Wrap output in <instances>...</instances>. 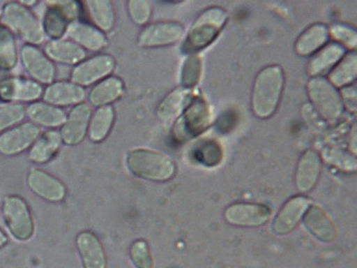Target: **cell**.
Returning <instances> with one entry per match:
<instances>
[{"mask_svg":"<svg viewBox=\"0 0 357 268\" xmlns=\"http://www.w3.org/2000/svg\"><path fill=\"white\" fill-rule=\"evenodd\" d=\"M284 74L279 66H268L261 70L253 84L251 107L259 118L274 115L282 97Z\"/></svg>","mask_w":357,"mask_h":268,"instance_id":"obj_1","label":"cell"},{"mask_svg":"<svg viewBox=\"0 0 357 268\" xmlns=\"http://www.w3.org/2000/svg\"><path fill=\"white\" fill-rule=\"evenodd\" d=\"M127 167L137 177L158 183L169 181L176 173V165L172 158L146 148H135L129 151Z\"/></svg>","mask_w":357,"mask_h":268,"instance_id":"obj_2","label":"cell"},{"mask_svg":"<svg viewBox=\"0 0 357 268\" xmlns=\"http://www.w3.org/2000/svg\"><path fill=\"white\" fill-rule=\"evenodd\" d=\"M227 19V12L217 7L209 8L199 14L183 42V52L193 54L208 47L220 33Z\"/></svg>","mask_w":357,"mask_h":268,"instance_id":"obj_3","label":"cell"},{"mask_svg":"<svg viewBox=\"0 0 357 268\" xmlns=\"http://www.w3.org/2000/svg\"><path fill=\"white\" fill-rule=\"evenodd\" d=\"M1 19L6 27L19 35L27 44L37 47L45 41L41 22L31 9L24 7L19 1L6 3L1 11Z\"/></svg>","mask_w":357,"mask_h":268,"instance_id":"obj_4","label":"cell"},{"mask_svg":"<svg viewBox=\"0 0 357 268\" xmlns=\"http://www.w3.org/2000/svg\"><path fill=\"white\" fill-rule=\"evenodd\" d=\"M307 91L311 103L324 121L335 123L344 114V105L341 95L328 80L323 77H311Z\"/></svg>","mask_w":357,"mask_h":268,"instance_id":"obj_5","label":"cell"},{"mask_svg":"<svg viewBox=\"0 0 357 268\" xmlns=\"http://www.w3.org/2000/svg\"><path fill=\"white\" fill-rule=\"evenodd\" d=\"M6 225L14 237L27 241L35 232V223L27 203L17 195H9L3 202Z\"/></svg>","mask_w":357,"mask_h":268,"instance_id":"obj_6","label":"cell"},{"mask_svg":"<svg viewBox=\"0 0 357 268\" xmlns=\"http://www.w3.org/2000/svg\"><path fill=\"white\" fill-rule=\"evenodd\" d=\"M211 111L203 98L195 97L187 105L175 126V137L178 140L191 139L204 131L211 124Z\"/></svg>","mask_w":357,"mask_h":268,"instance_id":"obj_7","label":"cell"},{"mask_svg":"<svg viewBox=\"0 0 357 268\" xmlns=\"http://www.w3.org/2000/svg\"><path fill=\"white\" fill-rule=\"evenodd\" d=\"M115 59L109 54H97L75 66L71 72V82L81 86L95 85L107 79L115 69Z\"/></svg>","mask_w":357,"mask_h":268,"instance_id":"obj_8","label":"cell"},{"mask_svg":"<svg viewBox=\"0 0 357 268\" xmlns=\"http://www.w3.org/2000/svg\"><path fill=\"white\" fill-rule=\"evenodd\" d=\"M21 61L26 73L40 85H50L56 77V68L53 61L45 52L31 44H25L21 50Z\"/></svg>","mask_w":357,"mask_h":268,"instance_id":"obj_9","label":"cell"},{"mask_svg":"<svg viewBox=\"0 0 357 268\" xmlns=\"http://www.w3.org/2000/svg\"><path fill=\"white\" fill-rule=\"evenodd\" d=\"M41 131L35 124H20L7 131L0 133V154L3 156H17L33 146L40 137Z\"/></svg>","mask_w":357,"mask_h":268,"instance_id":"obj_10","label":"cell"},{"mask_svg":"<svg viewBox=\"0 0 357 268\" xmlns=\"http://www.w3.org/2000/svg\"><path fill=\"white\" fill-rule=\"evenodd\" d=\"M91 114H93L91 105L86 102L77 104L73 107L59 131L63 144L68 146H75L85 140L89 132Z\"/></svg>","mask_w":357,"mask_h":268,"instance_id":"obj_11","label":"cell"},{"mask_svg":"<svg viewBox=\"0 0 357 268\" xmlns=\"http://www.w3.org/2000/svg\"><path fill=\"white\" fill-rule=\"evenodd\" d=\"M43 91V86L31 79L14 77L0 81V100L7 103H33L42 97Z\"/></svg>","mask_w":357,"mask_h":268,"instance_id":"obj_12","label":"cell"},{"mask_svg":"<svg viewBox=\"0 0 357 268\" xmlns=\"http://www.w3.org/2000/svg\"><path fill=\"white\" fill-rule=\"evenodd\" d=\"M185 34V28L176 22H159L145 26L137 37V43L143 47H167L176 43Z\"/></svg>","mask_w":357,"mask_h":268,"instance_id":"obj_13","label":"cell"},{"mask_svg":"<svg viewBox=\"0 0 357 268\" xmlns=\"http://www.w3.org/2000/svg\"><path fill=\"white\" fill-rule=\"evenodd\" d=\"M271 209L263 204L236 203L225 209V217L235 227L255 228L271 219Z\"/></svg>","mask_w":357,"mask_h":268,"instance_id":"obj_14","label":"cell"},{"mask_svg":"<svg viewBox=\"0 0 357 268\" xmlns=\"http://www.w3.org/2000/svg\"><path fill=\"white\" fill-rule=\"evenodd\" d=\"M27 185L36 195L45 201L61 202L67 195L66 186L45 170L31 169L27 175Z\"/></svg>","mask_w":357,"mask_h":268,"instance_id":"obj_15","label":"cell"},{"mask_svg":"<svg viewBox=\"0 0 357 268\" xmlns=\"http://www.w3.org/2000/svg\"><path fill=\"white\" fill-rule=\"evenodd\" d=\"M42 98L45 103L54 107H75L83 103L86 98V91L71 81L53 82L45 88Z\"/></svg>","mask_w":357,"mask_h":268,"instance_id":"obj_16","label":"cell"},{"mask_svg":"<svg viewBox=\"0 0 357 268\" xmlns=\"http://www.w3.org/2000/svg\"><path fill=\"white\" fill-rule=\"evenodd\" d=\"M310 206L306 197H294L282 206L275 218L273 230L277 235L290 234L298 225Z\"/></svg>","mask_w":357,"mask_h":268,"instance_id":"obj_17","label":"cell"},{"mask_svg":"<svg viewBox=\"0 0 357 268\" xmlns=\"http://www.w3.org/2000/svg\"><path fill=\"white\" fill-rule=\"evenodd\" d=\"M68 37L85 51L99 52L107 47V36L93 24L75 21L70 23L67 29Z\"/></svg>","mask_w":357,"mask_h":268,"instance_id":"obj_18","label":"cell"},{"mask_svg":"<svg viewBox=\"0 0 357 268\" xmlns=\"http://www.w3.org/2000/svg\"><path fill=\"white\" fill-rule=\"evenodd\" d=\"M322 170L320 155L313 149L303 154L297 165L295 183L301 192H308L316 187Z\"/></svg>","mask_w":357,"mask_h":268,"instance_id":"obj_19","label":"cell"},{"mask_svg":"<svg viewBox=\"0 0 357 268\" xmlns=\"http://www.w3.org/2000/svg\"><path fill=\"white\" fill-rule=\"evenodd\" d=\"M304 225L308 231L323 243H332L336 239L337 229L322 208L310 205L304 215Z\"/></svg>","mask_w":357,"mask_h":268,"instance_id":"obj_20","label":"cell"},{"mask_svg":"<svg viewBox=\"0 0 357 268\" xmlns=\"http://www.w3.org/2000/svg\"><path fill=\"white\" fill-rule=\"evenodd\" d=\"M45 55L55 63L77 66L86 59V51L71 40H51L45 44Z\"/></svg>","mask_w":357,"mask_h":268,"instance_id":"obj_21","label":"cell"},{"mask_svg":"<svg viewBox=\"0 0 357 268\" xmlns=\"http://www.w3.org/2000/svg\"><path fill=\"white\" fill-rule=\"evenodd\" d=\"M77 246L85 268H105L107 257L99 238L91 232L77 235Z\"/></svg>","mask_w":357,"mask_h":268,"instance_id":"obj_22","label":"cell"},{"mask_svg":"<svg viewBox=\"0 0 357 268\" xmlns=\"http://www.w3.org/2000/svg\"><path fill=\"white\" fill-rule=\"evenodd\" d=\"M346 55V49L336 42H331L323 47L320 51L313 54L309 61L307 71L311 77H322L323 74L332 70L341 58Z\"/></svg>","mask_w":357,"mask_h":268,"instance_id":"obj_23","label":"cell"},{"mask_svg":"<svg viewBox=\"0 0 357 268\" xmlns=\"http://www.w3.org/2000/svg\"><path fill=\"white\" fill-rule=\"evenodd\" d=\"M61 145H63V140L59 131L54 129L47 130L40 134L37 141L29 148L28 159L38 165L47 163L57 155Z\"/></svg>","mask_w":357,"mask_h":268,"instance_id":"obj_24","label":"cell"},{"mask_svg":"<svg viewBox=\"0 0 357 268\" xmlns=\"http://www.w3.org/2000/svg\"><path fill=\"white\" fill-rule=\"evenodd\" d=\"M26 116L31 123L41 127L61 128L65 123L67 114L61 107H54L45 102H33L26 107Z\"/></svg>","mask_w":357,"mask_h":268,"instance_id":"obj_25","label":"cell"},{"mask_svg":"<svg viewBox=\"0 0 357 268\" xmlns=\"http://www.w3.org/2000/svg\"><path fill=\"white\" fill-rule=\"evenodd\" d=\"M125 84L119 77L109 75L95 84L89 94V101L96 107H107L123 97Z\"/></svg>","mask_w":357,"mask_h":268,"instance_id":"obj_26","label":"cell"},{"mask_svg":"<svg viewBox=\"0 0 357 268\" xmlns=\"http://www.w3.org/2000/svg\"><path fill=\"white\" fill-rule=\"evenodd\" d=\"M330 36V28L324 24L311 25L299 36L295 43V51L301 56L313 55L328 43Z\"/></svg>","mask_w":357,"mask_h":268,"instance_id":"obj_27","label":"cell"},{"mask_svg":"<svg viewBox=\"0 0 357 268\" xmlns=\"http://www.w3.org/2000/svg\"><path fill=\"white\" fill-rule=\"evenodd\" d=\"M191 91L188 88H176L171 91L159 104L157 116L163 123H172L183 114L185 107L190 103Z\"/></svg>","mask_w":357,"mask_h":268,"instance_id":"obj_28","label":"cell"},{"mask_svg":"<svg viewBox=\"0 0 357 268\" xmlns=\"http://www.w3.org/2000/svg\"><path fill=\"white\" fill-rule=\"evenodd\" d=\"M86 10L93 25L103 33L112 31L115 25V10L109 0H87L81 3Z\"/></svg>","mask_w":357,"mask_h":268,"instance_id":"obj_29","label":"cell"},{"mask_svg":"<svg viewBox=\"0 0 357 268\" xmlns=\"http://www.w3.org/2000/svg\"><path fill=\"white\" fill-rule=\"evenodd\" d=\"M114 121H115V111L112 105L98 107L91 114L87 137L93 143H101L111 133Z\"/></svg>","mask_w":357,"mask_h":268,"instance_id":"obj_30","label":"cell"},{"mask_svg":"<svg viewBox=\"0 0 357 268\" xmlns=\"http://www.w3.org/2000/svg\"><path fill=\"white\" fill-rule=\"evenodd\" d=\"M47 8L41 22L42 31L45 37H49L51 40L61 39L67 33L69 20L59 7L54 5L53 1H47Z\"/></svg>","mask_w":357,"mask_h":268,"instance_id":"obj_31","label":"cell"},{"mask_svg":"<svg viewBox=\"0 0 357 268\" xmlns=\"http://www.w3.org/2000/svg\"><path fill=\"white\" fill-rule=\"evenodd\" d=\"M356 53L346 54L341 61L333 68L328 81L335 87H347L352 85L357 74Z\"/></svg>","mask_w":357,"mask_h":268,"instance_id":"obj_32","label":"cell"},{"mask_svg":"<svg viewBox=\"0 0 357 268\" xmlns=\"http://www.w3.org/2000/svg\"><path fill=\"white\" fill-rule=\"evenodd\" d=\"M19 59L14 34L5 25H0V70L10 71L17 67Z\"/></svg>","mask_w":357,"mask_h":268,"instance_id":"obj_33","label":"cell"},{"mask_svg":"<svg viewBox=\"0 0 357 268\" xmlns=\"http://www.w3.org/2000/svg\"><path fill=\"white\" fill-rule=\"evenodd\" d=\"M26 117L23 104L7 103L0 107V133L20 125Z\"/></svg>","mask_w":357,"mask_h":268,"instance_id":"obj_34","label":"cell"},{"mask_svg":"<svg viewBox=\"0 0 357 268\" xmlns=\"http://www.w3.org/2000/svg\"><path fill=\"white\" fill-rule=\"evenodd\" d=\"M195 155L199 163L202 165H208V167L217 165L222 160V148L217 142L207 141L197 148Z\"/></svg>","mask_w":357,"mask_h":268,"instance_id":"obj_35","label":"cell"},{"mask_svg":"<svg viewBox=\"0 0 357 268\" xmlns=\"http://www.w3.org/2000/svg\"><path fill=\"white\" fill-rule=\"evenodd\" d=\"M201 61L197 56H189L187 61L183 64V70H181V83L183 87L190 89L193 86L197 85L199 81L201 75Z\"/></svg>","mask_w":357,"mask_h":268,"instance_id":"obj_36","label":"cell"},{"mask_svg":"<svg viewBox=\"0 0 357 268\" xmlns=\"http://www.w3.org/2000/svg\"><path fill=\"white\" fill-rule=\"evenodd\" d=\"M130 257L137 268H153V258L146 241H135L130 248Z\"/></svg>","mask_w":357,"mask_h":268,"instance_id":"obj_37","label":"cell"},{"mask_svg":"<svg viewBox=\"0 0 357 268\" xmlns=\"http://www.w3.org/2000/svg\"><path fill=\"white\" fill-rule=\"evenodd\" d=\"M128 13L137 25H144L151 19V7L149 1L130 0L127 3Z\"/></svg>","mask_w":357,"mask_h":268,"instance_id":"obj_38","label":"cell"},{"mask_svg":"<svg viewBox=\"0 0 357 268\" xmlns=\"http://www.w3.org/2000/svg\"><path fill=\"white\" fill-rule=\"evenodd\" d=\"M330 35H332L338 41L336 43L340 44L341 47H344V49L346 47L355 49L356 47V33L348 26L337 24L331 28Z\"/></svg>","mask_w":357,"mask_h":268,"instance_id":"obj_39","label":"cell"},{"mask_svg":"<svg viewBox=\"0 0 357 268\" xmlns=\"http://www.w3.org/2000/svg\"><path fill=\"white\" fill-rule=\"evenodd\" d=\"M8 244V236L0 230V248H3V246Z\"/></svg>","mask_w":357,"mask_h":268,"instance_id":"obj_40","label":"cell"},{"mask_svg":"<svg viewBox=\"0 0 357 268\" xmlns=\"http://www.w3.org/2000/svg\"><path fill=\"white\" fill-rule=\"evenodd\" d=\"M19 3H21V5H23L24 7L28 8V9L38 3L36 0H33V1H19Z\"/></svg>","mask_w":357,"mask_h":268,"instance_id":"obj_41","label":"cell"},{"mask_svg":"<svg viewBox=\"0 0 357 268\" xmlns=\"http://www.w3.org/2000/svg\"><path fill=\"white\" fill-rule=\"evenodd\" d=\"M0 19H1V11H0Z\"/></svg>","mask_w":357,"mask_h":268,"instance_id":"obj_42","label":"cell"}]
</instances>
